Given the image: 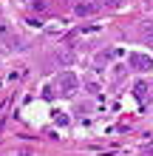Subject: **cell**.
<instances>
[{
    "mask_svg": "<svg viewBox=\"0 0 153 156\" xmlns=\"http://www.w3.org/2000/svg\"><path fill=\"white\" fill-rule=\"evenodd\" d=\"M130 62H133V68H136V71H148L153 66L148 54H130Z\"/></svg>",
    "mask_w": 153,
    "mask_h": 156,
    "instance_id": "cell-1",
    "label": "cell"
},
{
    "mask_svg": "<svg viewBox=\"0 0 153 156\" xmlns=\"http://www.w3.org/2000/svg\"><path fill=\"white\" fill-rule=\"evenodd\" d=\"M60 85H62V94H74L77 77H74V74H60Z\"/></svg>",
    "mask_w": 153,
    "mask_h": 156,
    "instance_id": "cell-2",
    "label": "cell"
},
{
    "mask_svg": "<svg viewBox=\"0 0 153 156\" xmlns=\"http://www.w3.org/2000/svg\"><path fill=\"white\" fill-rule=\"evenodd\" d=\"M96 12V6L94 3H82V6H77V14H94Z\"/></svg>",
    "mask_w": 153,
    "mask_h": 156,
    "instance_id": "cell-3",
    "label": "cell"
},
{
    "mask_svg": "<svg viewBox=\"0 0 153 156\" xmlns=\"http://www.w3.org/2000/svg\"><path fill=\"white\" fill-rule=\"evenodd\" d=\"M145 37L153 43V23H148V26H145Z\"/></svg>",
    "mask_w": 153,
    "mask_h": 156,
    "instance_id": "cell-4",
    "label": "cell"
},
{
    "mask_svg": "<svg viewBox=\"0 0 153 156\" xmlns=\"http://www.w3.org/2000/svg\"><path fill=\"white\" fill-rule=\"evenodd\" d=\"M108 3H111V6H116V3H119V0H108Z\"/></svg>",
    "mask_w": 153,
    "mask_h": 156,
    "instance_id": "cell-5",
    "label": "cell"
}]
</instances>
